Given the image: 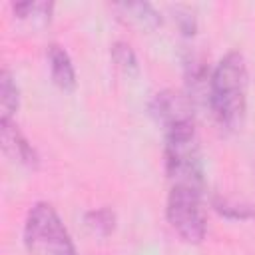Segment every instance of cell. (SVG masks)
Returning <instances> with one entry per match:
<instances>
[{
	"label": "cell",
	"instance_id": "obj_1",
	"mask_svg": "<svg viewBox=\"0 0 255 255\" xmlns=\"http://www.w3.org/2000/svg\"><path fill=\"white\" fill-rule=\"evenodd\" d=\"M247 64L243 54L227 52L209 76V108L225 129H239L247 112Z\"/></svg>",
	"mask_w": 255,
	"mask_h": 255
},
{
	"label": "cell",
	"instance_id": "obj_2",
	"mask_svg": "<svg viewBox=\"0 0 255 255\" xmlns=\"http://www.w3.org/2000/svg\"><path fill=\"white\" fill-rule=\"evenodd\" d=\"M165 171L171 187H187L203 193L205 171L193 122L165 129Z\"/></svg>",
	"mask_w": 255,
	"mask_h": 255
},
{
	"label": "cell",
	"instance_id": "obj_3",
	"mask_svg": "<svg viewBox=\"0 0 255 255\" xmlns=\"http://www.w3.org/2000/svg\"><path fill=\"white\" fill-rule=\"evenodd\" d=\"M24 243L30 255H76L64 221L46 201L30 207L24 223Z\"/></svg>",
	"mask_w": 255,
	"mask_h": 255
},
{
	"label": "cell",
	"instance_id": "obj_4",
	"mask_svg": "<svg viewBox=\"0 0 255 255\" xmlns=\"http://www.w3.org/2000/svg\"><path fill=\"white\" fill-rule=\"evenodd\" d=\"M201 195V191L187 187H171L167 195L165 217L173 231L187 243H201L207 233Z\"/></svg>",
	"mask_w": 255,
	"mask_h": 255
},
{
	"label": "cell",
	"instance_id": "obj_5",
	"mask_svg": "<svg viewBox=\"0 0 255 255\" xmlns=\"http://www.w3.org/2000/svg\"><path fill=\"white\" fill-rule=\"evenodd\" d=\"M149 112L163 126V129L193 122V114H191L189 102L181 94L171 92V90L155 94V98L149 104Z\"/></svg>",
	"mask_w": 255,
	"mask_h": 255
},
{
	"label": "cell",
	"instance_id": "obj_6",
	"mask_svg": "<svg viewBox=\"0 0 255 255\" xmlns=\"http://www.w3.org/2000/svg\"><path fill=\"white\" fill-rule=\"evenodd\" d=\"M0 139H2V149L8 157H12L14 161H18L26 167L38 165L36 149L24 137V133L18 129L14 120H0Z\"/></svg>",
	"mask_w": 255,
	"mask_h": 255
},
{
	"label": "cell",
	"instance_id": "obj_7",
	"mask_svg": "<svg viewBox=\"0 0 255 255\" xmlns=\"http://www.w3.org/2000/svg\"><path fill=\"white\" fill-rule=\"evenodd\" d=\"M48 62H50L52 82L62 92H74L78 80H76V68L72 64L70 54L60 44H50L48 46Z\"/></svg>",
	"mask_w": 255,
	"mask_h": 255
},
{
	"label": "cell",
	"instance_id": "obj_8",
	"mask_svg": "<svg viewBox=\"0 0 255 255\" xmlns=\"http://www.w3.org/2000/svg\"><path fill=\"white\" fill-rule=\"evenodd\" d=\"M20 104V92L18 86L8 70H2L0 74V120H12Z\"/></svg>",
	"mask_w": 255,
	"mask_h": 255
},
{
	"label": "cell",
	"instance_id": "obj_9",
	"mask_svg": "<svg viewBox=\"0 0 255 255\" xmlns=\"http://www.w3.org/2000/svg\"><path fill=\"white\" fill-rule=\"evenodd\" d=\"M128 16L129 22H135L137 26L141 28H155L161 24V18L159 14L153 10L151 4H145V2H135V4H122L120 6Z\"/></svg>",
	"mask_w": 255,
	"mask_h": 255
},
{
	"label": "cell",
	"instance_id": "obj_10",
	"mask_svg": "<svg viewBox=\"0 0 255 255\" xmlns=\"http://www.w3.org/2000/svg\"><path fill=\"white\" fill-rule=\"evenodd\" d=\"M86 221V227L96 233V235H110L116 227V215L112 209H106V207H100V209H92L86 213L84 217Z\"/></svg>",
	"mask_w": 255,
	"mask_h": 255
},
{
	"label": "cell",
	"instance_id": "obj_11",
	"mask_svg": "<svg viewBox=\"0 0 255 255\" xmlns=\"http://www.w3.org/2000/svg\"><path fill=\"white\" fill-rule=\"evenodd\" d=\"M52 4L48 2H18V4H12V10L18 18L22 20H28V18H34V20H42V22H48L50 20V14H52Z\"/></svg>",
	"mask_w": 255,
	"mask_h": 255
},
{
	"label": "cell",
	"instance_id": "obj_12",
	"mask_svg": "<svg viewBox=\"0 0 255 255\" xmlns=\"http://www.w3.org/2000/svg\"><path fill=\"white\" fill-rule=\"evenodd\" d=\"M112 58H114L116 66H118L124 74L129 76V74H135V72H137V58H135L131 46H128V44H124V42L114 44V48H112Z\"/></svg>",
	"mask_w": 255,
	"mask_h": 255
},
{
	"label": "cell",
	"instance_id": "obj_13",
	"mask_svg": "<svg viewBox=\"0 0 255 255\" xmlns=\"http://www.w3.org/2000/svg\"><path fill=\"white\" fill-rule=\"evenodd\" d=\"M213 207L229 217V219H249L255 215V209L251 205H243V203H233V201H227V199H215L213 201Z\"/></svg>",
	"mask_w": 255,
	"mask_h": 255
}]
</instances>
